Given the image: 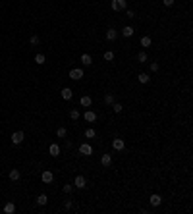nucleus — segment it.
Returning <instances> with one entry per match:
<instances>
[{
	"instance_id": "26",
	"label": "nucleus",
	"mask_w": 193,
	"mask_h": 214,
	"mask_svg": "<svg viewBox=\"0 0 193 214\" xmlns=\"http://www.w3.org/2000/svg\"><path fill=\"white\" fill-rule=\"evenodd\" d=\"M95 135H97V131H95L93 127H87V129H85V137H87V139H93Z\"/></svg>"
},
{
	"instance_id": "10",
	"label": "nucleus",
	"mask_w": 193,
	"mask_h": 214,
	"mask_svg": "<svg viewBox=\"0 0 193 214\" xmlns=\"http://www.w3.org/2000/svg\"><path fill=\"white\" fill-rule=\"evenodd\" d=\"M62 98H64V100H72V98H74V91H72L70 87H64L62 89Z\"/></svg>"
},
{
	"instance_id": "24",
	"label": "nucleus",
	"mask_w": 193,
	"mask_h": 214,
	"mask_svg": "<svg viewBox=\"0 0 193 214\" xmlns=\"http://www.w3.org/2000/svg\"><path fill=\"white\" fill-rule=\"evenodd\" d=\"M46 62V58H45V54H37L35 56V64H39V66H43Z\"/></svg>"
},
{
	"instance_id": "25",
	"label": "nucleus",
	"mask_w": 193,
	"mask_h": 214,
	"mask_svg": "<svg viewBox=\"0 0 193 214\" xmlns=\"http://www.w3.org/2000/svg\"><path fill=\"white\" fill-rule=\"evenodd\" d=\"M104 104H108V106H112V104H114V95H112V93H108V95L104 97Z\"/></svg>"
},
{
	"instance_id": "9",
	"label": "nucleus",
	"mask_w": 193,
	"mask_h": 214,
	"mask_svg": "<svg viewBox=\"0 0 193 214\" xmlns=\"http://www.w3.org/2000/svg\"><path fill=\"white\" fill-rule=\"evenodd\" d=\"M83 120H85L87 123H93V122H95V120H97V114L93 112V110H87L85 114H83Z\"/></svg>"
},
{
	"instance_id": "18",
	"label": "nucleus",
	"mask_w": 193,
	"mask_h": 214,
	"mask_svg": "<svg viewBox=\"0 0 193 214\" xmlns=\"http://www.w3.org/2000/svg\"><path fill=\"white\" fill-rule=\"evenodd\" d=\"M4 212H6V214H14L15 212V205H14V202H6V205H4Z\"/></svg>"
},
{
	"instance_id": "11",
	"label": "nucleus",
	"mask_w": 193,
	"mask_h": 214,
	"mask_svg": "<svg viewBox=\"0 0 193 214\" xmlns=\"http://www.w3.org/2000/svg\"><path fill=\"white\" fill-rule=\"evenodd\" d=\"M160 202H162V197L153 193V195H151V206H160Z\"/></svg>"
},
{
	"instance_id": "36",
	"label": "nucleus",
	"mask_w": 193,
	"mask_h": 214,
	"mask_svg": "<svg viewBox=\"0 0 193 214\" xmlns=\"http://www.w3.org/2000/svg\"><path fill=\"white\" fill-rule=\"evenodd\" d=\"M64 147H66V149H68V150H70V149H72V147H74V145H72V141H66V143H64Z\"/></svg>"
},
{
	"instance_id": "20",
	"label": "nucleus",
	"mask_w": 193,
	"mask_h": 214,
	"mask_svg": "<svg viewBox=\"0 0 193 214\" xmlns=\"http://www.w3.org/2000/svg\"><path fill=\"white\" fill-rule=\"evenodd\" d=\"M66 135H68L66 127H58V129H56V137H58V139H66Z\"/></svg>"
},
{
	"instance_id": "31",
	"label": "nucleus",
	"mask_w": 193,
	"mask_h": 214,
	"mask_svg": "<svg viewBox=\"0 0 193 214\" xmlns=\"http://www.w3.org/2000/svg\"><path fill=\"white\" fill-rule=\"evenodd\" d=\"M39 43H41V39L37 37V35H33V37H31V44H33V46H37Z\"/></svg>"
},
{
	"instance_id": "2",
	"label": "nucleus",
	"mask_w": 193,
	"mask_h": 214,
	"mask_svg": "<svg viewBox=\"0 0 193 214\" xmlns=\"http://www.w3.org/2000/svg\"><path fill=\"white\" fill-rule=\"evenodd\" d=\"M112 149H114V150H118V153H122V150L126 149V141L120 139V137H116V139L112 141Z\"/></svg>"
},
{
	"instance_id": "6",
	"label": "nucleus",
	"mask_w": 193,
	"mask_h": 214,
	"mask_svg": "<svg viewBox=\"0 0 193 214\" xmlns=\"http://www.w3.org/2000/svg\"><path fill=\"white\" fill-rule=\"evenodd\" d=\"M70 77H72V79H81V77H83V70H81V67H72V70H70Z\"/></svg>"
},
{
	"instance_id": "16",
	"label": "nucleus",
	"mask_w": 193,
	"mask_h": 214,
	"mask_svg": "<svg viewBox=\"0 0 193 214\" xmlns=\"http://www.w3.org/2000/svg\"><path fill=\"white\" fill-rule=\"evenodd\" d=\"M81 64H83V66H91V64H93L91 54H81Z\"/></svg>"
},
{
	"instance_id": "3",
	"label": "nucleus",
	"mask_w": 193,
	"mask_h": 214,
	"mask_svg": "<svg viewBox=\"0 0 193 214\" xmlns=\"http://www.w3.org/2000/svg\"><path fill=\"white\" fill-rule=\"evenodd\" d=\"M23 139H25V133H23V131H15V133H12V143H14V145H22Z\"/></svg>"
},
{
	"instance_id": "15",
	"label": "nucleus",
	"mask_w": 193,
	"mask_h": 214,
	"mask_svg": "<svg viewBox=\"0 0 193 214\" xmlns=\"http://www.w3.org/2000/svg\"><path fill=\"white\" fill-rule=\"evenodd\" d=\"M101 164H102V166H110V164H112V154H106V153H104V154L101 156Z\"/></svg>"
},
{
	"instance_id": "8",
	"label": "nucleus",
	"mask_w": 193,
	"mask_h": 214,
	"mask_svg": "<svg viewBox=\"0 0 193 214\" xmlns=\"http://www.w3.org/2000/svg\"><path fill=\"white\" fill-rule=\"evenodd\" d=\"M85 185H87V179H85V176H77L75 179H74V187H77V189H83Z\"/></svg>"
},
{
	"instance_id": "12",
	"label": "nucleus",
	"mask_w": 193,
	"mask_h": 214,
	"mask_svg": "<svg viewBox=\"0 0 193 214\" xmlns=\"http://www.w3.org/2000/svg\"><path fill=\"white\" fill-rule=\"evenodd\" d=\"M79 102H81V106H85V108H89L91 104H93V98L89 97V95H83L81 98H79Z\"/></svg>"
},
{
	"instance_id": "17",
	"label": "nucleus",
	"mask_w": 193,
	"mask_h": 214,
	"mask_svg": "<svg viewBox=\"0 0 193 214\" xmlns=\"http://www.w3.org/2000/svg\"><path fill=\"white\" fill-rule=\"evenodd\" d=\"M139 44H141L143 48H149V46H151V37H149V35H145V37H141V41H139Z\"/></svg>"
},
{
	"instance_id": "34",
	"label": "nucleus",
	"mask_w": 193,
	"mask_h": 214,
	"mask_svg": "<svg viewBox=\"0 0 193 214\" xmlns=\"http://www.w3.org/2000/svg\"><path fill=\"white\" fill-rule=\"evenodd\" d=\"M151 71H158V64L156 62H151Z\"/></svg>"
},
{
	"instance_id": "5",
	"label": "nucleus",
	"mask_w": 193,
	"mask_h": 214,
	"mask_svg": "<svg viewBox=\"0 0 193 214\" xmlns=\"http://www.w3.org/2000/svg\"><path fill=\"white\" fill-rule=\"evenodd\" d=\"M41 179H43V183H52V181H54V174H52L50 170H43Z\"/></svg>"
},
{
	"instance_id": "32",
	"label": "nucleus",
	"mask_w": 193,
	"mask_h": 214,
	"mask_svg": "<svg viewBox=\"0 0 193 214\" xmlns=\"http://www.w3.org/2000/svg\"><path fill=\"white\" fill-rule=\"evenodd\" d=\"M64 208H66V210H72V208H74V202H72V201H66V202H64Z\"/></svg>"
},
{
	"instance_id": "28",
	"label": "nucleus",
	"mask_w": 193,
	"mask_h": 214,
	"mask_svg": "<svg viewBox=\"0 0 193 214\" xmlns=\"http://www.w3.org/2000/svg\"><path fill=\"white\" fill-rule=\"evenodd\" d=\"M122 108H124V106H122L120 102H114V104H112V110L116 112V114H120V112H122Z\"/></svg>"
},
{
	"instance_id": "4",
	"label": "nucleus",
	"mask_w": 193,
	"mask_h": 214,
	"mask_svg": "<svg viewBox=\"0 0 193 214\" xmlns=\"http://www.w3.org/2000/svg\"><path fill=\"white\" fill-rule=\"evenodd\" d=\"M79 153H81L83 156H91V154H93V147H91L89 143H81V145H79Z\"/></svg>"
},
{
	"instance_id": "19",
	"label": "nucleus",
	"mask_w": 193,
	"mask_h": 214,
	"mask_svg": "<svg viewBox=\"0 0 193 214\" xmlns=\"http://www.w3.org/2000/svg\"><path fill=\"white\" fill-rule=\"evenodd\" d=\"M19 177H22V172L19 170H10V179L12 181H18Z\"/></svg>"
},
{
	"instance_id": "30",
	"label": "nucleus",
	"mask_w": 193,
	"mask_h": 214,
	"mask_svg": "<svg viewBox=\"0 0 193 214\" xmlns=\"http://www.w3.org/2000/svg\"><path fill=\"white\" fill-rule=\"evenodd\" d=\"M62 191H64V193H72V191H74V185H72V183H66L64 187H62Z\"/></svg>"
},
{
	"instance_id": "23",
	"label": "nucleus",
	"mask_w": 193,
	"mask_h": 214,
	"mask_svg": "<svg viewBox=\"0 0 193 214\" xmlns=\"http://www.w3.org/2000/svg\"><path fill=\"white\" fill-rule=\"evenodd\" d=\"M147 60H149L147 52H145V50H141V52H139V54H137V62H147Z\"/></svg>"
},
{
	"instance_id": "7",
	"label": "nucleus",
	"mask_w": 193,
	"mask_h": 214,
	"mask_svg": "<svg viewBox=\"0 0 193 214\" xmlns=\"http://www.w3.org/2000/svg\"><path fill=\"white\" fill-rule=\"evenodd\" d=\"M104 37H106V41H116L118 39V31L114 29V27H110V29H106V33H104Z\"/></svg>"
},
{
	"instance_id": "14",
	"label": "nucleus",
	"mask_w": 193,
	"mask_h": 214,
	"mask_svg": "<svg viewBox=\"0 0 193 214\" xmlns=\"http://www.w3.org/2000/svg\"><path fill=\"white\" fill-rule=\"evenodd\" d=\"M133 33H135V29L131 27V25H126V27L122 29V35H124V37H126V39H129V37H131Z\"/></svg>"
},
{
	"instance_id": "33",
	"label": "nucleus",
	"mask_w": 193,
	"mask_h": 214,
	"mask_svg": "<svg viewBox=\"0 0 193 214\" xmlns=\"http://www.w3.org/2000/svg\"><path fill=\"white\" fill-rule=\"evenodd\" d=\"M126 15H128L129 19H133L135 18V12H133V10H126Z\"/></svg>"
},
{
	"instance_id": "21",
	"label": "nucleus",
	"mask_w": 193,
	"mask_h": 214,
	"mask_svg": "<svg viewBox=\"0 0 193 214\" xmlns=\"http://www.w3.org/2000/svg\"><path fill=\"white\" fill-rule=\"evenodd\" d=\"M46 202H48V197H46L45 193H43V195H39V197H37V205H39V206H45Z\"/></svg>"
},
{
	"instance_id": "35",
	"label": "nucleus",
	"mask_w": 193,
	"mask_h": 214,
	"mask_svg": "<svg viewBox=\"0 0 193 214\" xmlns=\"http://www.w3.org/2000/svg\"><path fill=\"white\" fill-rule=\"evenodd\" d=\"M174 2H176V0H162V4H164V6H172Z\"/></svg>"
},
{
	"instance_id": "29",
	"label": "nucleus",
	"mask_w": 193,
	"mask_h": 214,
	"mask_svg": "<svg viewBox=\"0 0 193 214\" xmlns=\"http://www.w3.org/2000/svg\"><path fill=\"white\" fill-rule=\"evenodd\" d=\"M104 60H106V62H112V60H114V52H110V50L104 52Z\"/></svg>"
},
{
	"instance_id": "22",
	"label": "nucleus",
	"mask_w": 193,
	"mask_h": 214,
	"mask_svg": "<svg viewBox=\"0 0 193 214\" xmlns=\"http://www.w3.org/2000/svg\"><path fill=\"white\" fill-rule=\"evenodd\" d=\"M137 79H139V83H149V81H151V75H149V74H139Z\"/></svg>"
},
{
	"instance_id": "27",
	"label": "nucleus",
	"mask_w": 193,
	"mask_h": 214,
	"mask_svg": "<svg viewBox=\"0 0 193 214\" xmlns=\"http://www.w3.org/2000/svg\"><path fill=\"white\" fill-rule=\"evenodd\" d=\"M70 118L74 120V122H75V120H79V118H81V114H79V110H75V108H74V110H70Z\"/></svg>"
},
{
	"instance_id": "13",
	"label": "nucleus",
	"mask_w": 193,
	"mask_h": 214,
	"mask_svg": "<svg viewBox=\"0 0 193 214\" xmlns=\"http://www.w3.org/2000/svg\"><path fill=\"white\" fill-rule=\"evenodd\" d=\"M48 154L50 156H60V147L56 143H52L50 147H48Z\"/></svg>"
},
{
	"instance_id": "1",
	"label": "nucleus",
	"mask_w": 193,
	"mask_h": 214,
	"mask_svg": "<svg viewBox=\"0 0 193 214\" xmlns=\"http://www.w3.org/2000/svg\"><path fill=\"white\" fill-rule=\"evenodd\" d=\"M110 6H112L114 12H122V10H126V8H128V2H126V0H112Z\"/></svg>"
}]
</instances>
